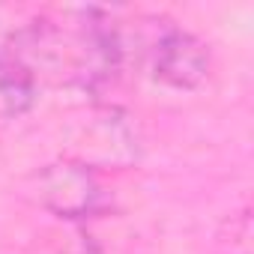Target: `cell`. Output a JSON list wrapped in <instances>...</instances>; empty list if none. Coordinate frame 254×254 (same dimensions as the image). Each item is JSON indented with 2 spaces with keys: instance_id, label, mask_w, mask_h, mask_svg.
<instances>
[{
  "instance_id": "1",
  "label": "cell",
  "mask_w": 254,
  "mask_h": 254,
  "mask_svg": "<svg viewBox=\"0 0 254 254\" xmlns=\"http://www.w3.org/2000/svg\"><path fill=\"white\" fill-rule=\"evenodd\" d=\"M36 197L60 218H84L102 206V189L87 165L54 162L36 174Z\"/></svg>"
},
{
  "instance_id": "2",
  "label": "cell",
  "mask_w": 254,
  "mask_h": 254,
  "mask_svg": "<svg viewBox=\"0 0 254 254\" xmlns=\"http://www.w3.org/2000/svg\"><path fill=\"white\" fill-rule=\"evenodd\" d=\"M153 75H156V81H162L168 87L194 90L209 75V48L191 33L171 30L156 45Z\"/></svg>"
},
{
  "instance_id": "3",
  "label": "cell",
  "mask_w": 254,
  "mask_h": 254,
  "mask_svg": "<svg viewBox=\"0 0 254 254\" xmlns=\"http://www.w3.org/2000/svg\"><path fill=\"white\" fill-rule=\"evenodd\" d=\"M114 141L126 144V147H138V138L135 132L129 129V123H126L120 114H105V117H96V123L87 129L84 135V156L78 159L81 165L90 168V162H111V165H129L138 159V153L132 150H123L117 147Z\"/></svg>"
},
{
  "instance_id": "4",
  "label": "cell",
  "mask_w": 254,
  "mask_h": 254,
  "mask_svg": "<svg viewBox=\"0 0 254 254\" xmlns=\"http://www.w3.org/2000/svg\"><path fill=\"white\" fill-rule=\"evenodd\" d=\"M36 93V75L15 57L0 63V96L6 102L9 114H21L33 105Z\"/></svg>"
}]
</instances>
